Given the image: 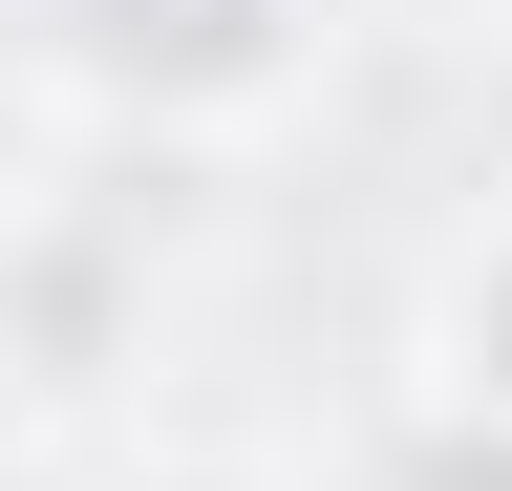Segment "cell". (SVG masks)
<instances>
[{
    "label": "cell",
    "mask_w": 512,
    "mask_h": 491,
    "mask_svg": "<svg viewBox=\"0 0 512 491\" xmlns=\"http://www.w3.org/2000/svg\"><path fill=\"white\" fill-rule=\"evenodd\" d=\"M22 65L86 150L128 171H214V150H278L320 65H342V0H22Z\"/></svg>",
    "instance_id": "6da1fadb"
},
{
    "label": "cell",
    "mask_w": 512,
    "mask_h": 491,
    "mask_svg": "<svg viewBox=\"0 0 512 491\" xmlns=\"http://www.w3.org/2000/svg\"><path fill=\"white\" fill-rule=\"evenodd\" d=\"M150 214L128 193H22L0 214V385L43 406V449H64V406H107L128 363H150Z\"/></svg>",
    "instance_id": "7a4b0ae2"
},
{
    "label": "cell",
    "mask_w": 512,
    "mask_h": 491,
    "mask_svg": "<svg viewBox=\"0 0 512 491\" xmlns=\"http://www.w3.org/2000/svg\"><path fill=\"white\" fill-rule=\"evenodd\" d=\"M406 385H448L470 427H512V214H470L427 257V321H406Z\"/></svg>",
    "instance_id": "3957f363"
},
{
    "label": "cell",
    "mask_w": 512,
    "mask_h": 491,
    "mask_svg": "<svg viewBox=\"0 0 512 491\" xmlns=\"http://www.w3.org/2000/svg\"><path fill=\"white\" fill-rule=\"evenodd\" d=\"M342 491H512V427H470L448 385H384L363 449H342Z\"/></svg>",
    "instance_id": "277c9868"
},
{
    "label": "cell",
    "mask_w": 512,
    "mask_h": 491,
    "mask_svg": "<svg viewBox=\"0 0 512 491\" xmlns=\"http://www.w3.org/2000/svg\"><path fill=\"white\" fill-rule=\"evenodd\" d=\"M86 491H299V470H256V449H128V470H86Z\"/></svg>",
    "instance_id": "5b68a950"
},
{
    "label": "cell",
    "mask_w": 512,
    "mask_h": 491,
    "mask_svg": "<svg viewBox=\"0 0 512 491\" xmlns=\"http://www.w3.org/2000/svg\"><path fill=\"white\" fill-rule=\"evenodd\" d=\"M342 22H406V43H512V0H342Z\"/></svg>",
    "instance_id": "8992f818"
},
{
    "label": "cell",
    "mask_w": 512,
    "mask_h": 491,
    "mask_svg": "<svg viewBox=\"0 0 512 491\" xmlns=\"http://www.w3.org/2000/svg\"><path fill=\"white\" fill-rule=\"evenodd\" d=\"M0 491H86V449H43V427H0Z\"/></svg>",
    "instance_id": "52a82bcc"
}]
</instances>
